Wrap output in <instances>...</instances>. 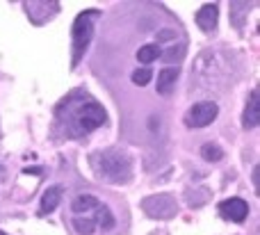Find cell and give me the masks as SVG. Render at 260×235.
Returning <instances> with one entry per match:
<instances>
[{
    "instance_id": "obj_1",
    "label": "cell",
    "mask_w": 260,
    "mask_h": 235,
    "mask_svg": "<svg viewBox=\"0 0 260 235\" xmlns=\"http://www.w3.org/2000/svg\"><path fill=\"white\" fill-rule=\"evenodd\" d=\"M96 172L103 178L114 183H128L133 176V162H130L128 153L123 151H101L91 158Z\"/></svg>"
},
{
    "instance_id": "obj_2",
    "label": "cell",
    "mask_w": 260,
    "mask_h": 235,
    "mask_svg": "<svg viewBox=\"0 0 260 235\" xmlns=\"http://www.w3.org/2000/svg\"><path fill=\"white\" fill-rule=\"evenodd\" d=\"M91 16H96V12H85L76 18L71 30V39H73V62L80 59V55L87 50L91 41V35H94V21Z\"/></svg>"
},
{
    "instance_id": "obj_3",
    "label": "cell",
    "mask_w": 260,
    "mask_h": 235,
    "mask_svg": "<svg viewBox=\"0 0 260 235\" xmlns=\"http://www.w3.org/2000/svg\"><path fill=\"white\" fill-rule=\"evenodd\" d=\"M217 114H219V108H217V103H212V100H201V103H194L192 108L187 110V114H185V126H189V128H206V126H210V123L215 121Z\"/></svg>"
},
{
    "instance_id": "obj_4",
    "label": "cell",
    "mask_w": 260,
    "mask_h": 235,
    "mask_svg": "<svg viewBox=\"0 0 260 235\" xmlns=\"http://www.w3.org/2000/svg\"><path fill=\"white\" fill-rule=\"evenodd\" d=\"M142 208L144 213L155 219H169L176 215V201L169 194H155V196H146L142 201Z\"/></svg>"
},
{
    "instance_id": "obj_5",
    "label": "cell",
    "mask_w": 260,
    "mask_h": 235,
    "mask_svg": "<svg viewBox=\"0 0 260 235\" xmlns=\"http://www.w3.org/2000/svg\"><path fill=\"white\" fill-rule=\"evenodd\" d=\"M105 110L101 108L99 103H87V105H82L80 110H78V128L80 130H94V128H99V126H103L105 123Z\"/></svg>"
},
{
    "instance_id": "obj_6",
    "label": "cell",
    "mask_w": 260,
    "mask_h": 235,
    "mask_svg": "<svg viewBox=\"0 0 260 235\" xmlns=\"http://www.w3.org/2000/svg\"><path fill=\"white\" fill-rule=\"evenodd\" d=\"M221 215H224L226 219H231V222H244L249 215V204L244 199H240V196H233V199H226L221 201L219 206Z\"/></svg>"
},
{
    "instance_id": "obj_7",
    "label": "cell",
    "mask_w": 260,
    "mask_h": 235,
    "mask_svg": "<svg viewBox=\"0 0 260 235\" xmlns=\"http://www.w3.org/2000/svg\"><path fill=\"white\" fill-rule=\"evenodd\" d=\"M217 18H219V7H217L215 3L203 5V7L197 12V25H199V30L212 32L217 27Z\"/></svg>"
},
{
    "instance_id": "obj_8",
    "label": "cell",
    "mask_w": 260,
    "mask_h": 235,
    "mask_svg": "<svg viewBox=\"0 0 260 235\" xmlns=\"http://www.w3.org/2000/svg\"><path fill=\"white\" fill-rule=\"evenodd\" d=\"M258 123H260V96H258V89H253L251 96H249L247 110H244L242 126L244 128H256Z\"/></svg>"
},
{
    "instance_id": "obj_9",
    "label": "cell",
    "mask_w": 260,
    "mask_h": 235,
    "mask_svg": "<svg viewBox=\"0 0 260 235\" xmlns=\"http://www.w3.org/2000/svg\"><path fill=\"white\" fill-rule=\"evenodd\" d=\"M176 80H178V69L176 66H167L157 73V94L160 96H169L176 87Z\"/></svg>"
},
{
    "instance_id": "obj_10",
    "label": "cell",
    "mask_w": 260,
    "mask_h": 235,
    "mask_svg": "<svg viewBox=\"0 0 260 235\" xmlns=\"http://www.w3.org/2000/svg\"><path fill=\"white\" fill-rule=\"evenodd\" d=\"M59 201H62V187H59V185L48 187V190L44 192V196H41L39 215H50V213H53V210L59 206Z\"/></svg>"
},
{
    "instance_id": "obj_11",
    "label": "cell",
    "mask_w": 260,
    "mask_h": 235,
    "mask_svg": "<svg viewBox=\"0 0 260 235\" xmlns=\"http://www.w3.org/2000/svg\"><path fill=\"white\" fill-rule=\"evenodd\" d=\"M99 206H101V201L96 199V196H91V194H80V196H76V199H73L71 210H73L76 215H82V213H94Z\"/></svg>"
},
{
    "instance_id": "obj_12",
    "label": "cell",
    "mask_w": 260,
    "mask_h": 235,
    "mask_svg": "<svg viewBox=\"0 0 260 235\" xmlns=\"http://www.w3.org/2000/svg\"><path fill=\"white\" fill-rule=\"evenodd\" d=\"M160 55H162V50H160V46H155V44H146L137 50V59L142 64L155 62V59H160Z\"/></svg>"
},
{
    "instance_id": "obj_13",
    "label": "cell",
    "mask_w": 260,
    "mask_h": 235,
    "mask_svg": "<svg viewBox=\"0 0 260 235\" xmlns=\"http://www.w3.org/2000/svg\"><path fill=\"white\" fill-rule=\"evenodd\" d=\"M94 224H99L101 228H112L114 226V215L110 213L108 206L101 204L99 208L94 210Z\"/></svg>"
},
{
    "instance_id": "obj_14",
    "label": "cell",
    "mask_w": 260,
    "mask_h": 235,
    "mask_svg": "<svg viewBox=\"0 0 260 235\" xmlns=\"http://www.w3.org/2000/svg\"><path fill=\"white\" fill-rule=\"evenodd\" d=\"M201 158L206 160V162H219V160L224 158V151H221L217 144H210V142H208V144L201 146Z\"/></svg>"
},
{
    "instance_id": "obj_15",
    "label": "cell",
    "mask_w": 260,
    "mask_h": 235,
    "mask_svg": "<svg viewBox=\"0 0 260 235\" xmlns=\"http://www.w3.org/2000/svg\"><path fill=\"white\" fill-rule=\"evenodd\" d=\"M73 228H76L80 235H91L94 233V219H89V217H76L73 219Z\"/></svg>"
},
{
    "instance_id": "obj_16",
    "label": "cell",
    "mask_w": 260,
    "mask_h": 235,
    "mask_svg": "<svg viewBox=\"0 0 260 235\" xmlns=\"http://www.w3.org/2000/svg\"><path fill=\"white\" fill-rule=\"evenodd\" d=\"M151 78H153L151 69H137V71L133 73V85L144 87V85H148V82H151Z\"/></svg>"
}]
</instances>
